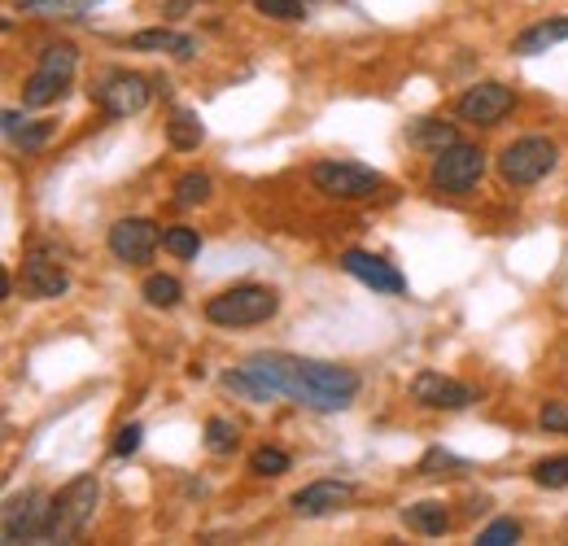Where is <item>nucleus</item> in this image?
Instances as JSON below:
<instances>
[{"mask_svg":"<svg viewBox=\"0 0 568 546\" xmlns=\"http://www.w3.org/2000/svg\"><path fill=\"white\" fill-rule=\"evenodd\" d=\"M4 136L13 140L22 153H36V149H44V144H49L53 123H27L18 110H4Z\"/></svg>","mask_w":568,"mask_h":546,"instance_id":"a211bd4d","label":"nucleus"},{"mask_svg":"<svg viewBox=\"0 0 568 546\" xmlns=\"http://www.w3.org/2000/svg\"><path fill=\"white\" fill-rule=\"evenodd\" d=\"M534 481L542 489H565L568 485V455H551L542 464H534Z\"/></svg>","mask_w":568,"mask_h":546,"instance_id":"cd10ccee","label":"nucleus"},{"mask_svg":"<svg viewBox=\"0 0 568 546\" xmlns=\"http://www.w3.org/2000/svg\"><path fill=\"white\" fill-rule=\"evenodd\" d=\"M141 437H144L141 424H128V428H119V437H114V459H128V455H136V451H141Z\"/></svg>","mask_w":568,"mask_h":546,"instance_id":"2f4dec72","label":"nucleus"},{"mask_svg":"<svg viewBox=\"0 0 568 546\" xmlns=\"http://www.w3.org/2000/svg\"><path fill=\"white\" fill-rule=\"evenodd\" d=\"M276 311H281V297L267 284H232L206 302V320L219 328H254V324H267Z\"/></svg>","mask_w":568,"mask_h":546,"instance_id":"f03ea898","label":"nucleus"},{"mask_svg":"<svg viewBox=\"0 0 568 546\" xmlns=\"http://www.w3.org/2000/svg\"><path fill=\"white\" fill-rule=\"evenodd\" d=\"M88 0H22V13H83Z\"/></svg>","mask_w":568,"mask_h":546,"instance_id":"7c9ffc66","label":"nucleus"},{"mask_svg":"<svg viewBox=\"0 0 568 546\" xmlns=\"http://www.w3.org/2000/svg\"><path fill=\"white\" fill-rule=\"evenodd\" d=\"M486 175V153L477 144H464L455 140L450 149L433 153V171H428V184L437 193H450V198H468Z\"/></svg>","mask_w":568,"mask_h":546,"instance_id":"39448f33","label":"nucleus"},{"mask_svg":"<svg viewBox=\"0 0 568 546\" xmlns=\"http://www.w3.org/2000/svg\"><path fill=\"white\" fill-rule=\"evenodd\" d=\"M67 88H71V79L49 74V70H36V74L22 83V105H27V110H49V105H58V101L67 97Z\"/></svg>","mask_w":568,"mask_h":546,"instance_id":"f3484780","label":"nucleus"},{"mask_svg":"<svg viewBox=\"0 0 568 546\" xmlns=\"http://www.w3.org/2000/svg\"><path fill=\"white\" fill-rule=\"evenodd\" d=\"M355 498V485L351 481H311L293 494V512L315 520V516H328V512H342L346 503Z\"/></svg>","mask_w":568,"mask_h":546,"instance_id":"ddd939ff","label":"nucleus"},{"mask_svg":"<svg viewBox=\"0 0 568 546\" xmlns=\"http://www.w3.org/2000/svg\"><path fill=\"white\" fill-rule=\"evenodd\" d=\"M254 9L276 18V22H302L306 18V0H254Z\"/></svg>","mask_w":568,"mask_h":546,"instance_id":"c85d7f7f","label":"nucleus"},{"mask_svg":"<svg viewBox=\"0 0 568 546\" xmlns=\"http://www.w3.org/2000/svg\"><path fill=\"white\" fill-rule=\"evenodd\" d=\"M306 4H315V0H306Z\"/></svg>","mask_w":568,"mask_h":546,"instance_id":"72a5a7b5","label":"nucleus"},{"mask_svg":"<svg viewBox=\"0 0 568 546\" xmlns=\"http://www.w3.org/2000/svg\"><path fill=\"white\" fill-rule=\"evenodd\" d=\"M516 538H520V525L516 520H495V525H486L477 534V546H511Z\"/></svg>","mask_w":568,"mask_h":546,"instance_id":"c756f323","label":"nucleus"},{"mask_svg":"<svg viewBox=\"0 0 568 546\" xmlns=\"http://www.w3.org/2000/svg\"><path fill=\"white\" fill-rule=\"evenodd\" d=\"M166 140H171V149H180V153L197 149V144L206 140V128H202L197 110H175L171 123H166Z\"/></svg>","mask_w":568,"mask_h":546,"instance_id":"6ab92c4d","label":"nucleus"},{"mask_svg":"<svg viewBox=\"0 0 568 546\" xmlns=\"http://www.w3.org/2000/svg\"><path fill=\"white\" fill-rule=\"evenodd\" d=\"M144 302L149 306H158V311H171V306H180V297H184V284L175 280V275H149L141 284Z\"/></svg>","mask_w":568,"mask_h":546,"instance_id":"412c9836","label":"nucleus"},{"mask_svg":"<svg viewBox=\"0 0 568 546\" xmlns=\"http://www.w3.org/2000/svg\"><path fill=\"white\" fill-rule=\"evenodd\" d=\"M223 390L245 394L254 403L293 398L311 411H346L358 398V376L351 367L324 363V358H302V354H250L236 372H223Z\"/></svg>","mask_w":568,"mask_h":546,"instance_id":"f257e3e1","label":"nucleus"},{"mask_svg":"<svg viewBox=\"0 0 568 546\" xmlns=\"http://www.w3.org/2000/svg\"><path fill=\"white\" fill-rule=\"evenodd\" d=\"M158 241H162V232H158V223H149V219H119V223L110 228V236H105L110 254H114L119 263H128V267L149 263L153 250H158Z\"/></svg>","mask_w":568,"mask_h":546,"instance_id":"1a4fd4ad","label":"nucleus"},{"mask_svg":"<svg viewBox=\"0 0 568 546\" xmlns=\"http://www.w3.org/2000/svg\"><path fill=\"white\" fill-rule=\"evenodd\" d=\"M49 512H53V498H49V494H40V489H27V494L4 498V512H0V538H4L9 546L44 543Z\"/></svg>","mask_w":568,"mask_h":546,"instance_id":"0eeeda50","label":"nucleus"},{"mask_svg":"<svg viewBox=\"0 0 568 546\" xmlns=\"http://www.w3.org/2000/svg\"><path fill=\"white\" fill-rule=\"evenodd\" d=\"M511 105H516L511 88H503V83H477V88H468V92L455 101V114H459L464 123H473V128H495Z\"/></svg>","mask_w":568,"mask_h":546,"instance_id":"9d476101","label":"nucleus"},{"mask_svg":"<svg viewBox=\"0 0 568 546\" xmlns=\"http://www.w3.org/2000/svg\"><path fill=\"white\" fill-rule=\"evenodd\" d=\"M556 162H560V149L547 136H520L498 153V175L511 189H529V184L547 180L556 171Z\"/></svg>","mask_w":568,"mask_h":546,"instance_id":"7ed1b4c3","label":"nucleus"},{"mask_svg":"<svg viewBox=\"0 0 568 546\" xmlns=\"http://www.w3.org/2000/svg\"><path fill=\"white\" fill-rule=\"evenodd\" d=\"M74 67H79V49H74V44H44V49H40V67L36 70L74 79Z\"/></svg>","mask_w":568,"mask_h":546,"instance_id":"b1692460","label":"nucleus"},{"mask_svg":"<svg viewBox=\"0 0 568 546\" xmlns=\"http://www.w3.org/2000/svg\"><path fill=\"white\" fill-rule=\"evenodd\" d=\"M162 250L175 254V259H197L202 254V236H197V228H166L162 232Z\"/></svg>","mask_w":568,"mask_h":546,"instance_id":"a878e982","label":"nucleus"},{"mask_svg":"<svg viewBox=\"0 0 568 546\" xmlns=\"http://www.w3.org/2000/svg\"><path fill=\"white\" fill-rule=\"evenodd\" d=\"M22 289H27V297L49 302V297H62L71 289V275H67V267L58 259H49V254H27V263H22Z\"/></svg>","mask_w":568,"mask_h":546,"instance_id":"4468645a","label":"nucleus"},{"mask_svg":"<svg viewBox=\"0 0 568 546\" xmlns=\"http://www.w3.org/2000/svg\"><path fill=\"white\" fill-rule=\"evenodd\" d=\"M403 520H407V529H416V534H425V538H442V534L450 529V516H446L442 503H416V507L403 512Z\"/></svg>","mask_w":568,"mask_h":546,"instance_id":"aec40b11","label":"nucleus"},{"mask_svg":"<svg viewBox=\"0 0 568 546\" xmlns=\"http://www.w3.org/2000/svg\"><path fill=\"white\" fill-rule=\"evenodd\" d=\"M342 272L355 275L358 284H367L372 293H407L403 272H394L385 259H376V254H367V250H346V254H342Z\"/></svg>","mask_w":568,"mask_h":546,"instance_id":"f8f14e48","label":"nucleus"},{"mask_svg":"<svg viewBox=\"0 0 568 546\" xmlns=\"http://www.w3.org/2000/svg\"><path fill=\"white\" fill-rule=\"evenodd\" d=\"M565 40H568V13H565V18H547V22L529 27V31H520L511 49H516L520 58H538V53H547V49L565 44Z\"/></svg>","mask_w":568,"mask_h":546,"instance_id":"dca6fc26","label":"nucleus"},{"mask_svg":"<svg viewBox=\"0 0 568 546\" xmlns=\"http://www.w3.org/2000/svg\"><path fill=\"white\" fill-rule=\"evenodd\" d=\"M250 473H254V477H284V473H288V455L276 451V446H258V451L250 455Z\"/></svg>","mask_w":568,"mask_h":546,"instance_id":"bb28decb","label":"nucleus"},{"mask_svg":"<svg viewBox=\"0 0 568 546\" xmlns=\"http://www.w3.org/2000/svg\"><path fill=\"white\" fill-rule=\"evenodd\" d=\"M455 128L450 123H437V119H420L416 128H412V144L416 149H428V153H442V149H450L455 144Z\"/></svg>","mask_w":568,"mask_h":546,"instance_id":"4be33fe9","label":"nucleus"},{"mask_svg":"<svg viewBox=\"0 0 568 546\" xmlns=\"http://www.w3.org/2000/svg\"><path fill=\"white\" fill-rule=\"evenodd\" d=\"M412 398L428 411H464L477 403V390H468L464 381L442 376V372H420L412 381Z\"/></svg>","mask_w":568,"mask_h":546,"instance_id":"9b49d317","label":"nucleus"},{"mask_svg":"<svg viewBox=\"0 0 568 546\" xmlns=\"http://www.w3.org/2000/svg\"><path fill=\"white\" fill-rule=\"evenodd\" d=\"M211 175L206 171H189V175H180L175 180V198L171 202L180 205V210H189V205H202L206 198H211Z\"/></svg>","mask_w":568,"mask_h":546,"instance_id":"5701e85b","label":"nucleus"},{"mask_svg":"<svg viewBox=\"0 0 568 546\" xmlns=\"http://www.w3.org/2000/svg\"><path fill=\"white\" fill-rule=\"evenodd\" d=\"M538 424L547 433H568V407L565 403H547V407L538 411Z\"/></svg>","mask_w":568,"mask_h":546,"instance_id":"473e14b6","label":"nucleus"},{"mask_svg":"<svg viewBox=\"0 0 568 546\" xmlns=\"http://www.w3.org/2000/svg\"><path fill=\"white\" fill-rule=\"evenodd\" d=\"M88 97L101 105V114H105V119H132V114H141L144 105H149L153 88H149V79H144V74H132V70H110L101 83H92V88H88Z\"/></svg>","mask_w":568,"mask_h":546,"instance_id":"6e6552de","label":"nucleus"},{"mask_svg":"<svg viewBox=\"0 0 568 546\" xmlns=\"http://www.w3.org/2000/svg\"><path fill=\"white\" fill-rule=\"evenodd\" d=\"M97 477H74L71 485L58 489L53 498V512H49V529H44V543H71L79 538L88 525H92V512H97Z\"/></svg>","mask_w":568,"mask_h":546,"instance_id":"20e7f679","label":"nucleus"},{"mask_svg":"<svg viewBox=\"0 0 568 546\" xmlns=\"http://www.w3.org/2000/svg\"><path fill=\"white\" fill-rule=\"evenodd\" d=\"M311 184L324 198H333V202H367V198H376L385 189V175L372 171V166H358V162L328 158V162H315L311 166Z\"/></svg>","mask_w":568,"mask_h":546,"instance_id":"423d86ee","label":"nucleus"},{"mask_svg":"<svg viewBox=\"0 0 568 546\" xmlns=\"http://www.w3.org/2000/svg\"><path fill=\"white\" fill-rule=\"evenodd\" d=\"M128 49H136V53H171V58H180V62L197 58V40H193V36H184V31H171V27H149V31H136V36L128 40Z\"/></svg>","mask_w":568,"mask_h":546,"instance_id":"2eb2a0df","label":"nucleus"},{"mask_svg":"<svg viewBox=\"0 0 568 546\" xmlns=\"http://www.w3.org/2000/svg\"><path fill=\"white\" fill-rule=\"evenodd\" d=\"M236 446H241L236 424L223 419V415H211V419H206V451H211V455H232Z\"/></svg>","mask_w":568,"mask_h":546,"instance_id":"393cba45","label":"nucleus"}]
</instances>
